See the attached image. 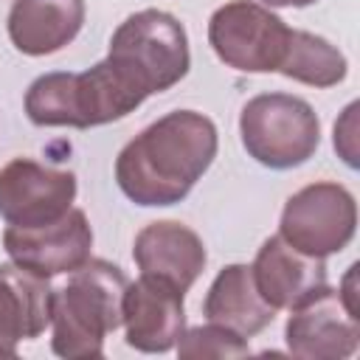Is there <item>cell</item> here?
<instances>
[{
    "label": "cell",
    "instance_id": "1",
    "mask_svg": "<svg viewBox=\"0 0 360 360\" xmlns=\"http://www.w3.org/2000/svg\"><path fill=\"white\" fill-rule=\"evenodd\" d=\"M217 155V127L194 110H177L132 138L118 160L115 180L138 205H174L205 174Z\"/></svg>",
    "mask_w": 360,
    "mask_h": 360
},
{
    "label": "cell",
    "instance_id": "2",
    "mask_svg": "<svg viewBox=\"0 0 360 360\" xmlns=\"http://www.w3.org/2000/svg\"><path fill=\"white\" fill-rule=\"evenodd\" d=\"M121 267L87 259L73 270L70 281L53 290V352L65 360H90L104 354V335L121 323V301L127 290Z\"/></svg>",
    "mask_w": 360,
    "mask_h": 360
},
{
    "label": "cell",
    "instance_id": "3",
    "mask_svg": "<svg viewBox=\"0 0 360 360\" xmlns=\"http://www.w3.org/2000/svg\"><path fill=\"white\" fill-rule=\"evenodd\" d=\"M146 96L107 59L84 73L39 76L25 93V112L37 127H98L124 118Z\"/></svg>",
    "mask_w": 360,
    "mask_h": 360
},
{
    "label": "cell",
    "instance_id": "4",
    "mask_svg": "<svg viewBox=\"0 0 360 360\" xmlns=\"http://www.w3.org/2000/svg\"><path fill=\"white\" fill-rule=\"evenodd\" d=\"M107 62L143 96L163 93L188 73L186 31L166 11H138L112 34Z\"/></svg>",
    "mask_w": 360,
    "mask_h": 360
},
{
    "label": "cell",
    "instance_id": "5",
    "mask_svg": "<svg viewBox=\"0 0 360 360\" xmlns=\"http://www.w3.org/2000/svg\"><path fill=\"white\" fill-rule=\"evenodd\" d=\"M239 132L248 155L270 169H292L309 160L321 143V124L304 98L262 93L242 107Z\"/></svg>",
    "mask_w": 360,
    "mask_h": 360
},
{
    "label": "cell",
    "instance_id": "6",
    "mask_svg": "<svg viewBox=\"0 0 360 360\" xmlns=\"http://www.w3.org/2000/svg\"><path fill=\"white\" fill-rule=\"evenodd\" d=\"M292 28L284 25L273 11L253 0H233L214 11L208 22V42L214 53L236 70L270 73L278 70Z\"/></svg>",
    "mask_w": 360,
    "mask_h": 360
},
{
    "label": "cell",
    "instance_id": "7",
    "mask_svg": "<svg viewBox=\"0 0 360 360\" xmlns=\"http://www.w3.org/2000/svg\"><path fill=\"white\" fill-rule=\"evenodd\" d=\"M354 225V197L338 183H312L287 200L278 236L298 253L323 259L352 242Z\"/></svg>",
    "mask_w": 360,
    "mask_h": 360
},
{
    "label": "cell",
    "instance_id": "8",
    "mask_svg": "<svg viewBox=\"0 0 360 360\" xmlns=\"http://www.w3.org/2000/svg\"><path fill=\"white\" fill-rule=\"evenodd\" d=\"M76 177L28 158H14L0 169V217L17 228H39L70 211Z\"/></svg>",
    "mask_w": 360,
    "mask_h": 360
},
{
    "label": "cell",
    "instance_id": "9",
    "mask_svg": "<svg viewBox=\"0 0 360 360\" xmlns=\"http://www.w3.org/2000/svg\"><path fill=\"white\" fill-rule=\"evenodd\" d=\"M287 321V346L290 354L301 360H343L354 354L360 343V323L340 298L338 290L326 284L290 307Z\"/></svg>",
    "mask_w": 360,
    "mask_h": 360
},
{
    "label": "cell",
    "instance_id": "10",
    "mask_svg": "<svg viewBox=\"0 0 360 360\" xmlns=\"http://www.w3.org/2000/svg\"><path fill=\"white\" fill-rule=\"evenodd\" d=\"M3 248L14 259V264L42 278H51L59 273H73L90 259L93 231L87 225L84 211L70 208L56 222L39 228L8 225L3 233Z\"/></svg>",
    "mask_w": 360,
    "mask_h": 360
},
{
    "label": "cell",
    "instance_id": "11",
    "mask_svg": "<svg viewBox=\"0 0 360 360\" xmlns=\"http://www.w3.org/2000/svg\"><path fill=\"white\" fill-rule=\"evenodd\" d=\"M121 323L132 349L166 352L183 335V292L160 278L141 276L124 290Z\"/></svg>",
    "mask_w": 360,
    "mask_h": 360
},
{
    "label": "cell",
    "instance_id": "12",
    "mask_svg": "<svg viewBox=\"0 0 360 360\" xmlns=\"http://www.w3.org/2000/svg\"><path fill=\"white\" fill-rule=\"evenodd\" d=\"M132 256L141 267V276L160 278L174 290H180L183 295L205 267L202 239L180 222L146 225L135 236Z\"/></svg>",
    "mask_w": 360,
    "mask_h": 360
},
{
    "label": "cell",
    "instance_id": "13",
    "mask_svg": "<svg viewBox=\"0 0 360 360\" xmlns=\"http://www.w3.org/2000/svg\"><path fill=\"white\" fill-rule=\"evenodd\" d=\"M51 298L48 278L20 264H0V357H14L20 340L45 332L51 323Z\"/></svg>",
    "mask_w": 360,
    "mask_h": 360
},
{
    "label": "cell",
    "instance_id": "14",
    "mask_svg": "<svg viewBox=\"0 0 360 360\" xmlns=\"http://www.w3.org/2000/svg\"><path fill=\"white\" fill-rule=\"evenodd\" d=\"M250 273L259 295L273 309H290L301 298L326 284L323 259L298 253L281 236H270L259 248Z\"/></svg>",
    "mask_w": 360,
    "mask_h": 360
},
{
    "label": "cell",
    "instance_id": "15",
    "mask_svg": "<svg viewBox=\"0 0 360 360\" xmlns=\"http://www.w3.org/2000/svg\"><path fill=\"white\" fill-rule=\"evenodd\" d=\"M84 22V0H14L8 37L17 51L45 56L65 48Z\"/></svg>",
    "mask_w": 360,
    "mask_h": 360
},
{
    "label": "cell",
    "instance_id": "16",
    "mask_svg": "<svg viewBox=\"0 0 360 360\" xmlns=\"http://www.w3.org/2000/svg\"><path fill=\"white\" fill-rule=\"evenodd\" d=\"M202 312L211 323H219L239 338L259 335L276 318V309L259 295L248 264H228L219 270L205 295Z\"/></svg>",
    "mask_w": 360,
    "mask_h": 360
},
{
    "label": "cell",
    "instance_id": "17",
    "mask_svg": "<svg viewBox=\"0 0 360 360\" xmlns=\"http://www.w3.org/2000/svg\"><path fill=\"white\" fill-rule=\"evenodd\" d=\"M278 73L312 87H332L346 79V59L326 39L307 31H292Z\"/></svg>",
    "mask_w": 360,
    "mask_h": 360
},
{
    "label": "cell",
    "instance_id": "18",
    "mask_svg": "<svg viewBox=\"0 0 360 360\" xmlns=\"http://www.w3.org/2000/svg\"><path fill=\"white\" fill-rule=\"evenodd\" d=\"M180 346H177V354L183 360H208V357H245L250 349L248 343L219 326V323H211V326H194L188 332H183L180 338Z\"/></svg>",
    "mask_w": 360,
    "mask_h": 360
},
{
    "label": "cell",
    "instance_id": "19",
    "mask_svg": "<svg viewBox=\"0 0 360 360\" xmlns=\"http://www.w3.org/2000/svg\"><path fill=\"white\" fill-rule=\"evenodd\" d=\"M357 104H349L343 110V118L335 124V149L343 155V160L349 166H357Z\"/></svg>",
    "mask_w": 360,
    "mask_h": 360
},
{
    "label": "cell",
    "instance_id": "20",
    "mask_svg": "<svg viewBox=\"0 0 360 360\" xmlns=\"http://www.w3.org/2000/svg\"><path fill=\"white\" fill-rule=\"evenodd\" d=\"M338 292H340L346 309H349L352 315H357V312H360V307H357V264L349 267V273H346V278H343V284H340ZM357 318H360V315H357Z\"/></svg>",
    "mask_w": 360,
    "mask_h": 360
},
{
    "label": "cell",
    "instance_id": "21",
    "mask_svg": "<svg viewBox=\"0 0 360 360\" xmlns=\"http://www.w3.org/2000/svg\"><path fill=\"white\" fill-rule=\"evenodd\" d=\"M267 6H295V8H301V6H312L315 0H264Z\"/></svg>",
    "mask_w": 360,
    "mask_h": 360
}]
</instances>
